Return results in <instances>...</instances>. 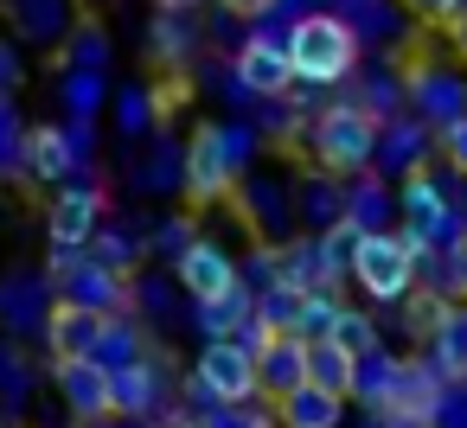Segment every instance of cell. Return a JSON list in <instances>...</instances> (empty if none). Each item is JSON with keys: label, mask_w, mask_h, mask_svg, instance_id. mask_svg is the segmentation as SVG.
<instances>
[{"label": "cell", "mask_w": 467, "mask_h": 428, "mask_svg": "<svg viewBox=\"0 0 467 428\" xmlns=\"http://www.w3.org/2000/svg\"><path fill=\"white\" fill-rule=\"evenodd\" d=\"M141 339H148V332H141L129 313H109V332H103L97 358H103L109 371H116V364H135V358H141Z\"/></svg>", "instance_id": "28"}, {"label": "cell", "mask_w": 467, "mask_h": 428, "mask_svg": "<svg viewBox=\"0 0 467 428\" xmlns=\"http://www.w3.org/2000/svg\"><path fill=\"white\" fill-rule=\"evenodd\" d=\"M14 90H20V52L0 39V97H14Z\"/></svg>", "instance_id": "39"}, {"label": "cell", "mask_w": 467, "mask_h": 428, "mask_svg": "<svg viewBox=\"0 0 467 428\" xmlns=\"http://www.w3.org/2000/svg\"><path fill=\"white\" fill-rule=\"evenodd\" d=\"M435 148H441V160H448L454 173H467V116L441 122V128H435Z\"/></svg>", "instance_id": "34"}, {"label": "cell", "mask_w": 467, "mask_h": 428, "mask_svg": "<svg viewBox=\"0 0 467 428\" xmlns=\"http://www.w3.org/2000/svg\"><path fill=\"white\" fill-rule=\"evenodd\" d=\"M20 148H26V128H20L14 103L0 97V173H14V179H20Z\"/></svg>", "instance_id": "31"}, {"label": "cell", "mask_w": 467, "mask_h": 428, "mask_svg": "<svg viewBox=\"0 0 467 428\" xmlns=\"http://www.w3.org/2000/svg\"><path fill=\"white\" fill-rule=\"evenodd\" d=\"M218 7H224V14H237V20H263L275 0H218Z\"/></svg>", "instance_id": "40"}, {"label": "cell", "mask_w": 467, "mask_h": 428, "mask_svg": "<svg viewBox=\"0 0 467 428\" xmlns=\"http://www.w3.org/2000/svg\"><path fill=\"white\" fill-rule=\"evenodd\" d=\"M103 65H109L103 26H78V33H71V71H103Z\"/></svg>", "instance_id": "29"}, {"label": "cell", "mask_w": 467, "mask_h": 428, "mask_svg": "<svg viewBox=\"0 0 467 428\" xmlns=\"http://www.w3.org/2000/svg\"><path fill=\"white\" fill-rule=\"evenodd\" d=\"M78 167H84V154H78L71 128H58V122L26 128V148H20V179H33V186H58V179H71Z\"/></svg>", "instance_id": "9"}, {"label": "cell", "mask_w": 467, "mask_h": 428, "mask_svg": "<svg viewBox=\"0 0 467 428\" xmlns=\"http://www.w3.org/2000/svg\"><path fill=\"white\" fill-rule=\"evenodd\" d=\"M167 396V377H161V358H135V364H116V415H154Z\"/></svg>", "instance_id": "14"}, {"label": "cell", "mask_w": 467, "mask_h": 428, "mask_svg": "<svg viewBox=\"0 0 467 428\" xmlns=\"http://www.w3.org/2000/svg\"><path fill=\"white\" fill-rule=\"evenodd\" d=\"M90 250H97L103 262H116V269H129V262H135V250H141V237H135V230H122V224H103Z\"/></svg>", "instance_id": "32"}, {"label": "cell", "mask_w": 467, "mask_h": 428, "mask_svg": "<svg viewBox=\"0 0 467 428\" xmlns=\"http://www.w3.org/2000/svg\"><path fill=\"white\" fill-rule=\"evenodd\" d=\"M148 46H154V58H161V65H173V71H180V65L199 52V26H192V14H186V7H161V20H154V39H148Z\"/></svg>", "instance_id": "21"}, {"label": "cell", "mask_w": 467, "mask_h": 428, "mask_svg": "<svg viewBox=\"0 0 467 428\" xmlns=\"http://www.w3.org/2000/svg\"><path fill=\"white\" fill-rule=\"evenodd\" d=\"M288 205H295V192H288V186H275V179L244 186V218H250V224H256V237H269V243H282Z\"/></svg>", "instance_id": "20"}, {"label": "cell", "mask_w": 467, "mask_h": 428, "mask_svg": "<svg viewBox=\"0 0 467 428\" xmlns=\"http://www.w3.org/2000/svg\"><path fill=\"white\" fill-rule=\"evenodd\" d=\"M301 211L327 230V224H339L346 218V186H339V173H320V179H307V192H301Z\"/></svg>", "instance_id": "26"}, {"label": "cell", "mask_w": 467, "mask_h": 428, "mask_svg": "<svg viewBox=\"0 0 467 428\" xmlns=\"http://www.w3.org/2000/svg\"><path fill=\"white\" fill-rule=\"evenodd\" d=\"M307 383L333 390V396H352L358 383V352L339 345V339H307Z\"/></svg>", "instance_id": "17"}, {"label": "cell", "mask_w": 467, "mask_h": 428, "mask_svg": "<svg viewBox=\"0 0 467 428\" xmlns=\"http://www.w3.org/2000/svg\"><path fill=\"white\" fill-rule=\"evenodd\" d=\"M116 116H122V135H141V128L154 122V90H148V84H129Z\"/></svg>", "instance_id": "33"}, {"label": "cell", "mask_w": 467, "mask_h": 428, "mask_svg": "<svg viewBox=\"0 0 467 428\" xmlns=\"http://www.w3.org/2000/svg\"><path fill=\"white\" fill-rule=\"evenodd\" d=\"M256 383H263V403H282L288 390H301L307 383V339L269 332V345L256 352Z\"/></svg>", "instance_id": "13"}, {"label": "cell", "mask_w": 467, "mask_h": 428, "mask_svg": "<svg viewBox=\"0 0 467 428\" xmlns=\"http://www.w3.org/2000/svg\"><path fill=\"white\" fill-rule=\"evenodd\" d=\"M161 7H186V14H199V0H161Z\"/></svg>", "instance_id": "42"}, {"label": "cell", "mask_w": 467, "mask_h": 428, "mask_svg": "<svg viewBox=\"0 0 467 428\" xmlns=\"http://www.w3.org/2000/svg\"><path fill=\"white\" fill-rule=\"evenodd\" d=\"M231 77L256 97V103H269V97H288L301 77H295V58H288V39H275V33H256V39H244V52L231 58Z\"/></svg>", "instance_id": "6"}, {"label": "cell", "mask_w": 467, "mask_h": 428, "mask_svg": "<svg viewBox=\"0 0 467 428\" xmlns=\"http://www.w3.org/2000/svg\"><path fill=\"white\" fill-rule=\"evenodd\" d=\"M346 218H358L365 230H390V224H384V218H390V192H384V179H365V173H358V179L346 186Z\"/></svg>", "instance_id": "23"}, {"label": "cell", "mask_w": 467, "mask_h": 428, "mask_svg": "<svg viewBox=\"0 0 467 428\" xmlns=\"http://www.w3.org/2000/svg\"><path fill=\"white\" fill-rule=\"evenodd\" d=\"M7 14L26 39H65L71 33V0H7Z\"/></svg>", "instance_id": "22"}, {"label": "cell", "mask_w": 467, "mask_h": 428, "mask_svg": "<svg viewBox=\"0 0 467 428\" xmlns=\"http://www.w3.org/2000/svg\"><path fill=\"white\" fill-rule=\"evenodd\" d=\"M192 377H199L218 403H256V396H263V383H256V352H250L244 339H212V345L199 352Z\"/></svg>", "instance_id": "5"}, {"label": "cell", "mask_w": 467, "mask_h": 428, "mask_svg": "<svg viewBox=\"0 0 467 428\" xmlns=\"http://www.w3.org/2000/svg\"><path fill=\"white\" fill-rule=\"evenodd\" d=\"M192 313H199L205 339H237V332L256 320V288H250V281H237V288H224L218 301H199Z\"/></svg>", "instance_id": "16"}, {"label": "cell", "mask_w": 467, "mask_h": 428, "mask_svg": "<svg viewBox=\"0 0 467 428\" xmlns=\"http://www.w3.org/2000/svg\"><path fill=\"white\" fill-rule=\"evenodd\" d=\"M339 320H346L339 294H333V288H314V294L301 301V320H295V332H301V339H333V332H339Z\"/></svg>", "instance_id": "25"}, {"label": "cell", "mask_w": 467, "mask_h": 428, "mask_svg": "<svg viewBox=\"0 0 467 428\" xmlns=\"http://www.w3.org/2000/svg\"><path fill=\"white\" fill-rule=\"evenodd\" d=\"M416 269H422V256L410 250L403 230H365V243L352 256V281L371 301H410L416 294Z\"/></svg>", "instance_id": "3"}, {"label": "cell", "mask_w": 467, "mask_h": 428, "mask_svg": "<svg viewBox=\"0 0 467 428\" xmlns=\"http://www.w3.org/2000/svg\"><path fill=\"white\" fill-rule=\"evenodd\" d=\"M333 339H339V345H352L358 358H365V352H378V326H371L365 313H352V307H346V320H339V332H333Z\"/></svg>", "instance_id": "35"}, {"label": "cell", "mask_w": 467, "mask_h": 428, "mask_svg": "<svg viewBox=\"0 0 467 428\" xmlns=\"http://www.w3.org/2000/svg\"><path fill=\"white\" fill-rule=\"evenodd\" d=\"M410 97H416V109H422L435 128L454 122V116H467V84H461L454 71H429V65H422V71L410 77Z\"/></svg>", "instance_id": "15"}, {"label": "cell", "mask_w": 467, "mask_h": 428, "mask_svg": "<svg viewBox=\"0 0 467 428\" xmlns=\"http://www.w3.org/2000/svg\"><path fill=\"white\" fill-rule=\"evenodd\" d=\"M378 141H384V116H371L365 103H327L314 122H307V148L327 173L339 179H358L371 160H378Z\"/></svg>", "instance_id": "1"}, {"label": "cell", "mask_w": 467, "mask_h": 428, "mask_svg": "<svg viewBox=\"0 0 467 428\" xmlns=\"http://www.w3.org/2000/svg\"><path fill=\"white\" fill-rule=\"evenodd\" d=\"M288 58H295V77L301 84H339L358 71V26L346 14H301L288 26Z\"/></svg>", "instance_id": "2"}, {"label": "cell", "mask_w": 467, "mask_h": 428, "mask_svg": "<svg viewBox=\"0 0 467 428\" xmlns=\"http://www.w3.org/2000/svg\"><path fill=\"white\" fill-rule=\"evenodd\" d=\"M237 173H244V160L231 154L224 128H192V141H186V186L180 192L192 205H224L231 186H237Z\"/></svg>", "instance_id": "4"}, {"label": "cell", "mask_w": 467, "mask_h": 428, "mask_svg": "<svg viewBox=\"0 0 467 428\" xmlns=\"http://www.w3.org/2000/svg\"><path fill=\"white\" fill-rule=\"evenodd\" d=\"M448 33H454V52L467 58V14H454V20H448Z\"/></svg>", "instance_id": "41"}, {"label": "cell", "mask_w": 467, "mask_h": 428, "mask_svg": "<svg viewBox=\"0 0 467 428\" xmlns=\"http://www.w3.org/2000/svg\"><path fill=\"white\" fill-rule=\"evenodd\" d=\"M173 269H180V288H186V301H192V307H199V301H218L224 288H237V281H244L237 256H231L224 243H212V237H199Z\"/></svg>", "instance_id": "11"}, {"label": "cell", "mask_w": 467, "mask_h": 428, "mask_svg": "<svg viewBox=\"0 0 467 428\" xmlns=\"http://www.w3.org/2000/svg\"><path fill=\"white\" fill-rule=\"evenodd\" d=\"M97 103H103V71H71L65 77V109L71 116H97Z\"/></svg>", "instance_id": "30"}, {"label": "cell", "mask_w": 467, "mask_h": 428, "mask_svg": "<svg viewBox=\"0 0 467 428\" xmlns=\"http://www.w3.org/2000/svg\"><path fill=\"white\" fill-rule=\"evenodd\" d=\"M109 224V199H103V186L97 179H84V186H65L58 199H52V211H46V230L58 237V243H97V230Z\"/></svg>", "instance_id": "10"}, {"label": "cell", "mask_w": 467, "mask_h": 428, "mask_svg": "<svg viewBox=\"0 0 467 428\" xmlns=\"http://www.w3.org/2000/svg\"><path fill=\"white\" fill-rule=\"evenodd\" d=\"M378 160L397 167V173H416V167H422V128H416V122H384Z\"/></svg>", "instance_id": "24"}, {"label": "cell", "mask_w": 467, "mask_h": 428, "mask_svg": "<svg viewBox=\"0 0 467 428\" xmlns=\"http://www.w3.org/2000/svg\"><path fill=\"white\" fill-rule=\"evenodd\" d=\"M103 332H109V313H97V307H78L65 294H58V307H46V345H52V358H97Z\"/></svg>", "instance_id": "12"}, {"label": "cell", "mask_w": 467, "mask_h": 428, "mask_svg": "<svg viewBox=\"0 0 467 428\" xmlns=\"http://www.w3.org/2000/svg\"><path fill=\"white\" fill-rule=\"evenodd\" d=\"M192 243H199V230H192L186 218H167V224H161V250H167L173 262H180V256H186Z\"/></svg>", "instance_id": "37"}, {"label": "cell", "mask_w": 467, "mask_h": 428, "mask_svg": "<svg viewBox=\"0 0 467 428\" xmlns=\"http://www.w3.org/2000/svg\"><path fill=\"white\" fill-rule=\"evenodd\" d=\"M58 294L78 301V307H97V313H129V307H135V281H129L116 262H103L97 250L58 281Z\"/></svg>", "instance_id": "8"}, {"label": "cell", "mask_w": 467, "mask_h": 428, "mask_svg": "<svg viewBox=\"0 0 467 428\" xmlns=\"http://www.w3.org/2000/svg\"><path fill=\"white\" fill-rule=\"evenodd\" d=\"M84 256H90V243H58V237H52V256H46V275H52V281H65V275H71V269H78Z\"/></svg>", "instance_id": "36"}, {"label": "cell", "mask_w": 467, "mask_h": 428, "mask_svg": "<svg viewBox=\"0 0 467 428\" xmlns=\"http://www.w3.org/2000/svg\"><path fill=\"white\" fill-rule=\"evenodd\" d=\"M301 301H307V294H301V288H288V281H282V288H263V294H256V320H263L269 332H295Z\"/></svg>", "instance_id": "27"}, {"label": "cell", "mask_w": 467, "mask_h": 428, "mask_svg": "<svg viewBox=\"0 0 467 428\" xmlns=\"http://www.w3.org/2000/svg\"><path fill=\"white\" fill-rule=\"evenodd\" d=\"M403 7H410L416 20H429V26H441V20H454V14H467V0H403Z\"/></svg>", "instance_id": "38"}, {"label": "cell", "mask_w": 467, "mask_h": 428, "mask_svg": "<svg viewBox=\"0 0 467 428\" xmlns=\"http://www.w3.org/2000/svg\"><path fill=\"white\" fill-rule=\"evenodd\" d=\"M275 415H282V428H339L346 396H333V390H320V383H301V390H288V396L275 403Z\"/></svg>", "instance_id": "18"}, {"label": "cell", "mask_w": 467, "mask_h": 428, "mask_svg": "<svg viewBox=\"0 0 467 428\" xmlns=\"http://www.w3.org/2000/svg\"><path fill=\"white\" fill-rule=\"evenodd\" d=\"M58 396H65V409L78 415V422H103V415H116V371L103 364V358H58Z\"/></svg>", "instance_id": "7"}, {"label": "cell", "mask_w": 467, "mask_h": 428, "mask_svg": "<svg viewBox=\"0 0 467 428\" xmlns=\"http://www.w3.org/2000/svg\"><path fill=\"white\" fill-rule=\"evenodd\" d=\"M429 358L441 364L448 383H467V301H448V313L429 332Z\"/></svg>", "instance_id": "19"}]
</instances>
